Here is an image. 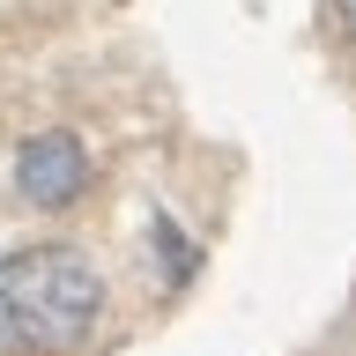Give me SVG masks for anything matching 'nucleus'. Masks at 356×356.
Masks as SVG:
<instances>
[{
  "mask_svg": "<svg viewBox=\"0 0 356 356\" xmlns=\"http://www.w3.org/2000/svg\"><path fill=\"white\" fill-rule=\"evenodd\" d=\"M334 8H341V22H349V30H356V0H334Z\"/></svg>",
  "mask_w": 356,
  "mask_h": 356,
  "instance_id": "20e7f679",
  "label": "nucleus"
},
{
  "mask_svg": "<svg viewBox=\"0 0 356 356\" xmlns=\"http://www.w3.org/2000/svg\"><path fill=\"white\" fill-rule=\"evenodd\" d=\"M149 230H156V252H163V282L178 289V282H186V275H193V260H200V252H193V238H186V230H178L171 216H156Z\"/></svg>",
  "mask_w": 356,
  "mask_h": 356,
  "instance_id": "7ed1b4c3",
  "label": "nucleus"
},
{
  "mask_svg": "<svg viewBox=\"0 0 356 356\" xmlns=\"http://www.w3.org/2000/svg\"><path fill=\"white\" fill-rule=\"evenodd\" d=\"M104 275L74 245H22L0 260V356H82L104 327Z\"/></svg>",
  "mask_w": 356,
  "mask_h": 356,
  "instance_id": "f257e3e1",
  "label": "nucleus"
},
{
  "mask_svg": "<svg viewBox=\"0 0 356 356\" xmlns=\"http://www.w3.org/2000/svg\"><path fill=\"white\" fill-rule=\"evenodd\" d=\"M82 186H89V149L67 127H44V134H30L15 149V200L22 208L52 216V208H67Z\"/></svg>",
  "mask_w": 356,
  "mask_h": 356,
  "instance_id": "f03ea898",
  "label": "nucleus"
}]
</instances>
